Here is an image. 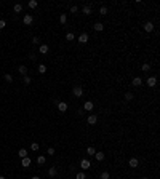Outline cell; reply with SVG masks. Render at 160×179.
I'll use <instances>...</instances> for the list:
<instances>
[{"label":"cell","mask_w":160,"mask_h":179,"mask_svg":"<svg viewBox=\"0 0 160 179\" xmlns=\"http://www.w3.org/2000/svg\"><path fill=\"white\" fill-rule=\"evenodd\" d=\"M32 23H34L32 15H24V18H23V24H24V26H31Z\"/></svg>","instance_id":"6da1fadb"},{"label":"cell","mask_w":160,"mask_h":179,"mask_svg":"<svg viewBox=\"0 0 160 179\" xmlns=\"http://www.w3.org/2000/svg\"><path fill=\"white\" fill-rule=\"evenodd\" d=\"M77 40H79V43H86V42L90 40V35H88L86 32H83V34H80V35H79Z\"/></svg>","instance_id":"7a4b0ae2"},{"label":"cell","mask_w":160,"mask_h":179,"mask_svg":"<svg viewBox=\"0 0 160 179\" xmlns=\"http://www.w3.org/2000/svg\"><path fill=\"white\" fill-rule=\"evenodd\" d=\"M90 166H91V161H90V160H86V158H83V160L80 161V168L83 169V171H85V169H88Z\"/></svg>","instance_id":"3957f363"},{"label":"cell","mask_w":160,"mask_h":179,"mask_svg":"<svg viewBox=\"0 0 160 179\" xmlns=\"http://www.w3.org/2000/svg\"><path fill=\"white\" fill-rule=\"evenodd\" d=\"M94 109V104L91 102V101H86L85 104H83V110H86V112H91Z\"/></svg>","instance_id":"277c9868"},{"label":"cell","mask_w":160,"mask_h":179,"mask_svg":"<svg viewBox=\"0 0 160 179\" xmlns=\"http://www.w3.org/2000/svg\"><path fill=\"white\" fill-rule=\"evenodd\" d=\"M146 83H147V86H150V88H154V86L157 85V77H149Z\"/></svg>","instance_id":"5b68a950"},{"label":"cell","mask_w":160,"mask_h":179,"mask_svg":"<svg viewBox=\"0 0 160 179\" xmlns=\"http://www.w3.org/2000/svg\"><path fill=\"white\" fill-rule=\"evenodd\" d=\"M72 93H74L75 98H82V94H83V90H82L80 86H75V88L72 90Z\"/></svg>","instance_id":"8992f818"},{"label":"cell","mask_w":160,"mask_h":179,"mask_svg":"<svg viewBox=\"0 0 160 179\" xmlns=\"http://www.w3.org/2000/svg\"><path fill=\"white\" fill-rule=\"evenodd\" d=\"M31 163H32V160L29 158V157H26V158H21V165H23L24 168H29V166H31Z\"/></svg>","instance_id":"52a82bcc"},{"label":"cell","mask_w":160,"mask_h":179,"mask_svg":"<svg viewBox=\"0 0 160 179\" xmlns=\"http://www.w3.org/2000/svg\"><path fill=\"white\" fill-rule=\"evenodd\" d=\"M128 165H130V166H131V168H138V165H139V160H138L136 157H133V158H130Z\"/></svg>","instance_id":"ba28073f"},{"label":"cell","mask_w":160,"mask_h":179,"mask_svg":"<svg viewBox=\"0 0 160 179\" xmlns=\"http://www.w3.org/2000/svg\"><path fill=\"white\" fill-rule=\"evenodd\" d=\"M58 102V110L59 112H66L67 110V102H59V101H56Z\"/></svg>","instance_id":"9c48e42d"},{"label":"cell","mask_w":160,"mask_h":179,"mask_svg":"<svg viewBox=\"0 0 160 179\" xmlns=\"http://www.w3.org/2000/svg\"><path fill=\"white\" fill-rule=\"evenodd\" d=\"M38 53H40V54H46V53H48V45H46V43H42L40 48H38Z\"/></svg>","instance_id":"30bf717a"},{"label":"cell","mask_w":160,"mask_h":179,"mask_svg":"<svg viewBox=\"0 0 160 179\" xmlns=\"http://www.w3.org/2000/svg\"><path fill=\"white\" fill-rule=\"evenodd\" d=\"M93 27H94V30H96V32H101V30H104V24H102V23H99V21H98V23H94V26H93Z\"/></svg>","instance_id":"8fae6325"},{"label":"cell","mask_w":160,"mask_h":179,"mask_svg":"<svg viewBox=\"0 0 160 179\" xmlns=\"http://www.w3.org/2000/svg\"><path fill=\"white\" fill-rule=\"evenodd\" d=\"M144 30H146V32H152V30H154V24L150 23V21H147V23L144 24Z\"/></svg>","instance_id":"7c38bea8"},{"label":"cell","mask_w":160,"mask_h":179,"mask_svg":"<svg viewBox=\"0 0 160 179\" xmlns=\"http://www.w3.org/2000/svg\"><path fill=\"white\" fill-rule=\"evenodd\" d=\"M131 83H133V86H141V85H142V78H141V77H135Z\"/></svg>","instance_id":"4fadbf2b"},{"label":"cell","mask_w":160,"mask_h":179,"mask_svg":"<svg viewBox=\"0 0 160 179\" xmlns=\"http://www.w3.org/2000/svg\"><path fill=\"white\" fill-rule=\"evenodd\" d=\"M86 122H88L90 125H94L98 122V115H88V118H86Z\"/></svg>","instance_id":"5bb4252c"},{"label":"cell","mask_w":160,"mask_h":179,"mask_svg":"<svg viewBox=\"0 0 160 179\" xmlns=\"http://www.w3.org/2000/svg\"><path fill=\"white\" fill-rule=\"evenodd\" d=\"M94 158L98 161H102L104 160V152H96V154H94Z\"/></svg>","instance_id":"9a60e30c"},{"label":"cell","mask_w":160,"mask_h":179,"mask_svg":"<svg viewBox=\"0 0 160 179\" xmlns=\"http://www.w3.org/2000/svg\"><path fill=\"white\" fill-rule=\"evenodd\" d=\"M18 71H19V74H21V75H27V67H26V66H19L18 67Z\"/></svg>","instance_id":"2e32d148"},{"label":"cell","mask_w":160,"mask_h":179,"mask_svg":"<svg viewBox=\"0 0 160 179\" xmlns=\"http://www.w3.org/2000/svg\"><path fill=\"white\" fill-rule=\"evenodd\" d=\"M18 155H19V158H26V157H27V150H26V149H19Z\"/></svg>","instance_id":"e0dca14e"},{"label":"cell","mask_w":160,"mask_h":179,"mask_svg":"<svg viewBox=\"0 0 160 179\" xmlns=\"http://www.w3.org/2000/svg\"><path fill=\"white\" fill-rule=\"evenodd\" d=\"M56 173H58V171H56V168H55V166H51V168L48 169V176H50V177H55V176H56Z\"/></svg>","instance_id":"ac0fdd59"},{"label":"cell","mask_w":160,"mask_h":179,"mask_svg":"<svg viewBox=\"0 0 160 179\" xmlns=\"http://www.w3.org/2000/svg\"><path fill=\"white\" fill-rule=\"evenodd\" d=\"M13 10H15V13H21L23 11V5H21V3H16V5L13 7Z\"/></svg>","instance_id":"d6986e66"},{"label":"cell","mask_w":160,"mask_h":179,"mask_svg":"<svg viewBox=\"0 0 160 179\" xmlns=\"http://www.w3.org/2000/svg\"><path fill=\"white\" fill-rule=\"evenodd\" d=\"M27 5H29V8H32V10H34V8H37V7H38V2H37V0H31Z\"/></svg>","instance_id":"ffe728a7"},{"label":"cell","mask_w":160,"mask_h":179,"mask_svg":"<svg viewBox=\"0 0 160 179\" xmlns=\"http://www.w3.org/2000/svg\"><path fill=\"white\" fill-rule=\"evenodd\" d=\"M94 154H96L94 147H91V146H90V147H86V155H94Z\"/></svg>","instance_id":"44dd1931"},{"label":"cell","mask_w":160,"mask_h":179,"mask_svg":"<svg viewBox=\"0 0 160 179\" xmlns=\"http://www.w3.org/2000/svg\"><path fill=\"white\" fill-rule=\"evenodd\" d=\"M99 179H111L109 171H102V173H101V176H99Z\"/></svg>","instance_id":"7402d4cb"},{"label":"cell","mask_w":160,"mask_h":179,"mask_svg":"<svg viewBox=\"0 0 160 179\" xmlns=\"http://www.w3.org/2000/svg\"><path fill=\"white\" fill-rule=\"evenodd\" d=\"M82 11H83L86 16H88V15H91V7H86V5H85L83 8H82Z\"/></svg>","instance_id":"603a6c76"},{"label":"cell","mask_w":160,"mask_h":179,"mask_svg":"<svg viewBox=\"0 0 160 179\" xmlns=\"http://www.w3.org/2000/svg\"><path fill=\"white\" fill-rule=\"evenodd\" d=\"M59 23H61V24H66L67 23V16L64 15V13H61V16H59Z\"/></svg>","instance_id":"cb8c5ba5"},{"label":"cell","mask_w":160,"mask_h":179,"mask_svg":"<svg viewBox=\"0 0 160 179\" xmlns=\"http://www.w3.org/2000/svg\"><path fill=\"white\" fill-rule=\"evenodd\" d=\"M74 38H75V35H74L72 32H67V34H66V40H67V42H72Z\"/></svg>","instance_id":"d4e9b609"},{"label":"cell","mask_w":160,"mask_h":179,"mask_svg":"<svg viewBox=\"0 0 160 179\" xmlns=\"http://www.w3.org/2000/svg\"><path fill=\"white\" fill-rule=\"evenodd\" d=\"M141 69H142L144 72H149V71H150V64H149V63H144V64L141 66Z\"/></svg>","instance_id":"484cf974"},{"label":"cell","mask_w":160,"mask_h":179,"mask_svg":"<svg viewBox=\"0 0 160 179\" xmlns=\"http://www.w3.org/2000/svg\"><path fill=\"white\" fill-rule=\"evenodd\" d=\"M75 179H86V174H85L83 171H80V173L75 174Z\"/></svg>","instance_id":"4316f807"},{"label":"cell","mask_w":160,"mask_h":179,"mask_svg":"<svg viewBox=\"0 0 160 179\" xmlns=\"http://www.w3.org/2000/svg\"><path fill=\"white\" fill-rule=\"evenodd\" d=\"M99 15H101V16H106V15H107V7H101V8H99Z\"/></svg>","instance_id":"83f0119b"},{"label":"cell","mask_w":160,"mask_h":179,"mask_svg":"<svg viewBox=\"0 0 160 179\" xmlns=\"http://www.w3.org/2000/svg\"><path fill=\"white\" fill-rule=\"evenodd\" d=\"M45 161H46V158H45V157H43V155L37 157V163H38V165H43V163H45Z\"/></svg>","instance_id":"f1b7e54d"},{"label":"cell","mask_w":160,"mask_h":179,"mask_svg":"<svg viewBox=\"0 0 160 179\" xmlns=\"http://www.w3.org/2000/svg\"><path fill=\"white\" fill-rule=\"evenodd\" d=\"M31 149H32L34 152H37L38 149H40V146H38V142H32V144H31Z\"/></svg>","instance_id":"f546056e"},{"label":"cell","mask_w":160,"mask_h":179,"mask_svg":"<svg viewBox=\"0 0 160 179\" xmlns=\"http://www.w3.org/2000/svg\"><path fill=\"white\" fill-rule=\"evenodd\" d=\"M38 72H40V74L46 72V66H45V64H40V66H38Z\"/></svg>","instance_id":"4dcf8cb0"},{"label":"cell","mask_w":160,"mask_h":179,"mask_svg":"<svg viewBox=\"0 0 160 179\" xmlns=\"http://www.w3.org/2000/svg\"><path fill=\"white\" fill-rule=\"evenodd\" d=\"M3 77H5V82H8V83H11V82H13V77L10 75V74H5Z\"/></svg>","instance_id":"1f68e13d"},{"label":"cell","mask_w":160,"mask_h":179,"mask_svg":"<svg viewBox=\"0 0 160 179\" xmlns=\"http://www.w3.org/2000/svg\"><path fill=\"white\" fill-rule=\"evenodd\" d=\"M125 99H127V101H131V99H133V93H130V91L125 93Z\"/></svg>","instance_id":"d6a6232c"},{"label":"cell","mask_w":160,"mask_h":179,"mask_svg":"<svg viewBox=\"0 0 160 179\" xmlns=\"http://www.w3.org/2000/svg\"><path fill=\"white\" fill-rule=\"evenodd\" d=\"M77 11H79V7H77V5H72V7H71V13H77Z\"/></svg>","instance_id":"836d02e7"},{"label":"cell","mask_w":160,"mask_h":179,"mask_svg":"<svg viewBox=\"0 0 160 179\" xmlns=\"http://www.w3.org/2000/svg\"><path fill=\"white\" fill-rule=\"evenodd\" d=\"M32 43H34V45H38V43H40V38H38V37H34V38H32Z\"/></svg>","instance_id":"e575fe53"},{"label":"cell","mask_w":160,"mask_h":179,"mask_svg":"<svg viewBox=\"0 0 160 179\" xmlns=\"http://www.w3.org/2000/svg\"><path fill=\"white\" fill-rule=\"evenodd\" d=\"M24 83H26V85H29V83H31V77L24 75Z\"/></svg>","instance_id":"d590c367"},{"label":"cell","mask_w":160,"mask_h":179,"mask_svg":"<svg viewBox=\"0 0 160 179\" xmlns=\"http://www.w3.org/2000/svg\"><path fill=\"white\" fill-rule=\"evenodd\" d=\"M48 155H55V147H48Z\"/></svg>","instance_id":"8d00e7d4"},{"label":"cell","mask_w":160,"mask_h":179,"mask_svg":"<svg viewBox=\"0 0 160 179\" xmlns=\"http://www.w3.org/2000/svg\"><path fill=\"white\" fill-rule=\"evenodd\" d=\"M5 26H7V24H5V21H3V19H0V29H3Z\"/></svg>","instance_id":"74e56055"},{"label":"cell","mask_w":160,"mask_h":179,"mask_svg":"<svg viewBox=\"0 0 160 179\" xmlns=\"http://www.w3.org/2000/svg\"><path fill=\"white\" fill-rule=\"evenodd\" d=\"M31 179H40V177H38V176H32Z\"/></svg>","instance_id":"f35d334b"},{"label":"cell","mask_w":160,"mask_h":179,"mask_svg":"<svg viewBox=\"0 0 160 179\" xmlns=\"http://www.w3.org/2000/svg\"><path fill=\"white\" fill-rule=\"evenodd\" d=\"M0 179H5V177H3V176H0Z\"/></svg>","instance_id":"ab89813d"},{"label":"cell","mask_w":160,"mask_h":179,"mask_svg":"<svg viewBox=\"0 0 160 179\" xmlns=\"http://www.w3.org/2000/svg\"><path fill=\"white\" fill-rule=\"evenodd\" d=\"M141 179H149V177H141Z\"/></svg>","instance_id":"60d3db41"}]
</instances>
